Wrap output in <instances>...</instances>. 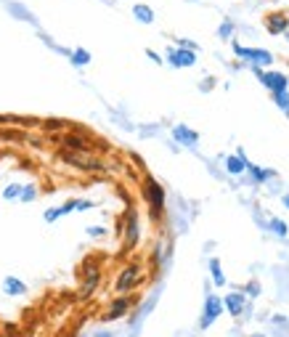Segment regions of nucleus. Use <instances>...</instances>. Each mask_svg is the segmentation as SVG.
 <instances>
[{
	"mask_svg": "<svg viewBox=\"0 0 289 337\" xmlns=\"http://www.w3.org/2000/svg\"><path fill=\"white\" fill-rule=\"evenodd\" d=\"M220 311H223V300H220L218 295H207V303H204V313H202V321H199L202 329H207V326L220 316Z\"/></svg>",
	"mask_w": 289,
	"mask_h": 337,
	"instance_id": "f257e3e1",
	"label": "nucleus"
},
{
	"mask_svg": "<svg viewBox=\"0 0 289 337\" xmlns=\"http://www.w3.org/2000/svg\"><path fill=\"white\" fill-rule=\"evenodd\" d=\"M0 123H6V117H0Z\"/></svg>",
	"mask_w": 289,
	"mask_h": 337,
	"instance_id": "a878e982",
	"label": "nucleus"
},
{
	"mask_svg": "<svg viewBox=\"0 0 289 337\" xmlns=\"http://www.w3.org/2000/svg\"><path fill=\"white\" fill-rule=\"evenodd\" d=\"M135 282H138V266H127L117 279V292H127Z\"/></svg>",
	"mask_w": 289,
	"mask_h": 337,
	"instance_id": "423d86ee",
	"label": "nucleus"
},
{
	"mask_svg": "<svg viewBox=\"0 0 289 337\" xmlns=\"http://www.w3.org/2000/svg\"><path fill=\"white\" fill-rule=\"evenodd\" d=\"M88 234H90V237H101V234H104V229H101V226H93V229H88Z\"/></svg>",
	"mask_w": 289,
	"mask_h": 337,
	"instance_id": "5701e85b",
	"label": "nucleus"
},
{
	"mask_svg": "<svg viewBox=\"0 0 289 337\" xmlns=\"http://www.w3.org/2000/svg\"><path fill=\"white\" fill-rule=\"evenodd\" d=\"M284 27H286V19L284 16H273L271 19V32H281Z\"/></svg>",
	"mask_w": 289,
	"mask_h": 337,
	"instance_id": "f3484780",
	"label": "nucleus"
},
{
	"mask_svg": "<svg viewBox=\"0 0 289 337\" xmlns=\"http://www.w3.org/2000/svg\"><path fill=\"white\" fill-rule=\"evenodd\" d=\"M210 268H212V279H215V284H223V282H226V279H223V274H220V263H218V260H212Z\"/></svg>",
	"mask_w": 289,
	"mask_h": 337,
	"instance_id": "dca6fc26",
	"label": "nucleus"
},
{
	"mask_svg": "<svg viewBox=\"0 0 289 337\" xmlns=\"http://www.w3.org/2000/svg\"><path fill=\"white\" fill-rule=\"evenodd\" d=\"M14 196H22V186H8L6 189V199H14Z\"/></svg>",
	"mask_w": 289,
	"mask_h": 337,
	"instance_id": "aec40b11",
	"label": "nucleus"
},
{
	"mask_svg": "<svg viewBox=\"0 0 289 337\" xmlns=\"http://www.w3.org/2000/svg\"><path fill=\"white\" fill-rule=\"evenodd\" d=\"M173 136L175 138H178V141H183V144H189V146H194V144H197V133H194V130H189V128H175L173 130Z\"/></svg>",
	"mask_w": 289,
	"mask_h": 337,
	"instance_id": "9b49d317",
	"label": "nucleus"
},
{
	"mask_svg": "<svg viewBox=\"0 0 289 337\" xmlns=\"http://www.w3.org/2000/svg\"><path fill=\"white\" fill-rule=\"evenodd\" d=\"M271 229L278 234V237H284V234H286V226H284L281 220H271Z\"/></svg>",
	"mask_w": 289,
	"mask_h": 337,
	"instance_id": "412c9836",
	"label": "nucleus"
},
{
	"mask_svg": "<svg viewBox=\"0 0 289 337\" xmlns=\"http://www.w3.org/2000/svg\"><path fill=\"white\" fill-rule=\"evenodd\" d=\"M45 128H51V130H56V128H61V123H56V120H51V123H48V125H45Z\"/></svg>",
	"mask_w": 289,
	"mask_h": 337,
	"instance_id": "393cba45",
	"label": "nucleus"
},
{
	"mask_svg": "<svg viewBox=\"0 0 289 337\" xmlns=\"http://www.w3.org/2000/svg\"><path fill=\"white\" fill-rule=\"evenodd\" d=\"M260 80H263V85L265 88H271L273 93H281V90H286V77L284 74H278V72H260Z\"/></svg>",
	"mask_w": 289,
	"mask_h": 337,
	"instance_id": "20e7f679",
	"label": "nucleus"
},
{
	"mask_svg": "<svg viewBox=\"0 0 289 337\" xmlns=\"http://www.w3.org/2000/svg\"><path fill=\"white\" fill-rule=\"evenodd\" d=\"M3 289H6V295H24L27 292L24 282H19L16 276H8L6 282H3Z\"/></svg>",
	"mask_w": 289,
	"mask_h": 337,
	"instance_id": "9d476101",
	"label": "nucleus"
},
{
	"mask_svg": "<svg viewBox=\"0 0 289 337\" xmlns=\"http://www.w3.org/2000/svg\"><path fill=\"white\" fill-rule=\"evenodd\" d=\"M64 146H67V149H74V152H85V149H88V144L82 141L80 136H67V138H64Z\"/></svg>",
	"mask_w": 289,
	"mask_h": 337,
	"instance_id": "ddd939ff",
	"label": "nucleus"
},
{
	"mask_svg": "<svg viewBox=\"0 0 289 337\" xmlns=\"http://www.w3.org/2000/svg\"><path fill=\"white\" fill-rule=\"evenodd\" d=\"M276 101H278V106H281L286 115H289V93L286 90H281V93H276Z\"/></svg>",
	"mask_w": 289,
	"mask_h": 337,
	"instance_id": "a211bd4d",
	"label": "nucleus"
},
{
	"mask_svg": "<svg viewBox=\"0 0 289 337\" xmlns=\"http://www.w3.org/2000/svg\"><path fill=\"white\" fill-rule=\"evenodd\" d=\"M231 35V24H223L220 27V37H228Z\"/></svg>",
	"mask_w": 289,
	"mask_h": 337,
	"instance_id": "b1692460",
	"label": "nucleus"
},
{
	"mask_svg": "<svg viewBox=\"0 0 289 337\" xmlns=\"http://www.w3.org/2000/svg\"><path fill=\"white\" fill-rule=\"evenodd\" d=\"M133 14H135L138 22H143V24L154 22V11H152V8H146V6H135V8H133Z\"/></svg>",
	"mask_w": 289,
	"mask_h": 337,
	"instance_id": "f8f14e48",
	"label": "nucleus"
},
{
	"mask_svg": "<svg viewBox=\"0 0 289 337\" xmlns=\"http://www.w3.org/2000/svg\"><path fill=\"white\" fill-rule=\"evenodd\" d=\"M170 61L175 67H191L197 56H194V51H170Z\"/></svg>",
	"mask_w": 289,
	"mask_h": 337,
	"instance_id": "6e6552de",
	"label": "nucleus"
},
{
	"mask_svg": "<svg viewBox=\"0 0 289 337\" xmlns=\"http://www.w3.org/2000/svg\"><path fill=\"white\" fill-rule=\"evenodd\" d=\"M22 199H24V202L35 199V189H32V186H30V189H27V191H22Z\"/></svg>",
	"mask_w": 289,
	"mask_h": 337,
	"instance_id": "4be33fe9",
	"label": "nucleus"
},
{
	"mask_svg": "<svg viewBox=\"0 0 289 337\" xmlns=\"http://www.w3.org/2000/svg\"><path fill=\"white\" fill-rule=\"evenodd\" d=\"M127 308H130V300H127V297H119V300H114V303L109 305V311H106L104 316H101V319H104V321H114V319H122V316L127 313Z\"/></svg>",
	"mask_w": 289,
	"mask_h": 337,
	"instance_id": "39448f33",
	"label": "nucleus"
},
{
	"mask_svg": "<svg viewBox=\"0 0 289 337\" xmlns=\"http://www.w3.org/2000/svg\"><path fill=\"white\" fill-rule=\"evenodd\" d=\"M143 194H146L149 204H152V210H154V212H162V204H165V191H162V186L157 183V181H152V178H149V181H146V189H143Z\"/></svg>",
	"mask_w": 289,
	"mask_h": 337,
	"instance_id": "f03ea898",
	"label": "nucleus"
},
{
	"mask_svg": "<svg viewBox=\"0 0 289 337\" xmlns=\"http://www.w3.org/2000/svg\"><path fill=\"white\" fill-rule=\"evenodd\" d=\"M64 160L72 162V165H80V170H101V165L90 157H82V154H64Z\"/></svg>",
	"mask_w": 289,
	"mask_h": 337,
	"instance_id": "0eeeda50",
	"label": "nucleus"
},
{
	"mask_svg": "<svg viewBox=\"0 0 289 337\" xmlns=\"http://www.w3.org/2000/svg\"><path fill=\"white\" fill-rule=\"evenodd\" d=\"M138 239V223H135V215H130V226H127V245L133 247Z\"/></svg>",
	"mask_w": 289,
	"mask_h": 337,
	"instance_id": "2eb2a0df",
	"label": "nucleus"
},
{
	"mask_svg": "<svg viewBox=\"0 0 289 337\" xmlns=\"http://www.w3.org/2000/svg\"><path fill=\"white\" fill-rule=\"evenodd\" d=\"M226 308L231 311V316H241V311H244V295H239V292L228 295L226 297Z\"/></svg>",
	"mask_w": 289,
	"mask_h": 337,
	"instance_id": "1a4fd4ad",
	"label": "nucleus"
},
{
	"mask_svg": "<svg viewBox=\"0 0 289 337\" xmlns=\"http://www.w3.org/2000/svg\"><path fill=\"white\" fill-rule=\"evenodd\" d=\"M244 154H236V157H228V173H241V170H247V162L241 160Z\"/></svg>",
	"mask_w": 289,
	"mask_h": 337,
	"instance_id": "4468645a",
	"label": "nucleus"
},
{
	"mask_svg": "<svg viewBox=\"0 0 289 337\" xmlns=\"http://www.w3.org/2000/svg\"><path fill=\"white\" fill-rule=\"evenodd\" d=\"M234 48H236V53H239V56H244V59H249V61H252L255 67H263V64H271V53H268V51H249V48H241L239 43L234 45Z\"/></svg>",
	"mask_w": 289,
	"mask_h": 337,
	"instance_id": "7ed1b4c3",
	"label": "nucleus"
},
{
	"mask_svg": "<svg viewBox=\"0 0 289 337\" xmlns=\"http://www.w3.org/2000/svg\"><path fill=\"white\" fill-rule=\"evenodd\" d=\"M72 59H74V64H77V67H82V64H88V61H90V56H88L85 51H77V53L72 56Z\"/></svg>",
	"mask_w": 289,
	"mask_h": 337,
	"instance_id": "6ab92c4d",
	"label": "nucleus"
}]
</instances>
